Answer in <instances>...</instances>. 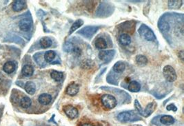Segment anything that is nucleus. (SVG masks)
Wrapping results in <instances>:
<instances>
[{
  "instance_id": "1",
  "label": "nucleus",
  "mask_w": 184,
  "mask_h": 126,
  "mask_svg": "<svg viewBox=\"0 0 184 126\" xmlns=\"http://www.w3.org/2000/svg\"><path fill=\"white\" fill-rule=\"evenodd\" d=\"M139 31L140 36L145 40H147V41H155L156 39V37L155 36V33H154V32L151 30L148 26L145 25V24H142V26H140V28H139V31Z\"/></svg>"
},
{
  "instance_id": "2",
  "label": "nucleus",
  "mask_w": 184,
  "mask_h": 126,
  "mask_svg": "<svg viewBox=\"0 0 184 126\" xmlns=\"http://www.w3.org/2000/svg\"><path fill=\"white\" fill-rule=\"evenodd\" d=\"M117 119L121 122L126 123V122H133L136 121L141 120V118L138 117L136 114L132 111H125L120 112L118 114Z\"/></svg>"
},
{
  "instance_id": "3",
  "label": "nucleus",
  "mask_w": 184,
  "mask_h": 126,
  "mask_svg": "<svg viewBox=\"0 0 184 126\" xmlns=\"http://www.w3.org/2000/svg\"><path fill=\"white\" fill-rule=\"evenodd\" d=\"M101 103L105 108L111 110L115 108L117 101L114 96L111 95H104L101 96Z\"/></svg>"
},
{
  "instance_id": "4",
  "label": "nucleus",
  "mask_w": 184,
  "mask_h": 126,
  "mask_svg": "<svg viewBox=\"0 0 184 126\" xmlns=\"http://www.w3.org/2000/svg\"><path fill=\"white\" fill-rule=\"evenodd\" d=\"M163 74L167 81L173 82L177 79V74L175 70L171 66H166L163 69Z\"/></svg>"
},
{
  "instance_id": "5",
  "label": "nucleus",
  "mask_w": 184,
  "mask_h": 126,
  "mask_svg": "<svg viewBox=\"0 0 184 126\" xmlns=\"http://www.w3.org/2000/svg\"><path fill=\"white\" fill-rule=\"evenodd\" d=\"M99 27L98 26H86L85 28L81 29L80 31H78V33L82 34V36L86 37V38H90L95 34L97 31L99 30Z\"/></svg>"
},
{
  "instance_id": "6",
  "label": "nucleus",
  "mask_w": 184,
  "mask_h": 126,
  "mask_svg": "<svg viewBox=\"0 0 184 126\" xmlns=\"http://www.w3.org/2000/svg\"><path fill=\"white\" fill-rule=\"evenodd\" d=\"M115 54V50H102L99 53V58L104 63H108L111 61Z\"/></svg>"
},
{
  "instance_id": "7",
  "label": "nucleus",
  "mask_w": 184,
  "mask_h": 126,
  "mask_svg": "<svg viewBox=\"0 0 184 126\" xmlns=\"http://www.w3.org/2000/svg\"><path fill=\"white\" fill-rule=\"evenodd\" d=\"M63 110L64 113L66 114V116L71 119H75V118L77 117L78 114H79L78 110L75 108V107L71 105L64 106L63 108Z\"/></svg>"
},
{
  "instance_id": "8",
  "label": "nucleus",
  "mask_w": 184,
  "mask_h": 126,
  "mask_svg": "<svg viewBox=\"0 0 184 126\" xmlns=\"http://www.w3.org/2000/svg\"><path fill=\"white\" fill-rule=\"evenodd\" d=\"M79 84L72 83L68 86L67 87L66 90V93L70 96H75L79 92Z\"/></svg>"
},
{
  "instance_id": "9",
  "label": "nucleus",
  "mask_w": 184,
  "mask_h": 126,
  "mask_svg": "<svg viewBox=\"0 0 184 126\" xmlns=\"http://www.w3.org/2000/svg\"><path fill=\"white\" fill-rule=\"evenodd\" d=\"M19 26H20V29L22 31L28 32L32 28V22L28 19H24V20L20 21Z\"/></svg>"
},
{
  "instance_id": "10",
  "label": "nucleus",
  "mask_w": 184,
  "mask_h": 126,
  "mask_svg": "<svg viewBox=\"0 0 184 126\" xmlns=\"http://www.w3.org/2000/svg\"><path fill=\"white\" fill-rule=\"evenodd\" d=\"M156 107V103L155 102H152L148 104V106H146V108L145 110H142V116L144 117H149L150 115L153 113L154 110H155Z\"/></svg>"
},
{
  "instance_id": "11",
  "label": "nucleus",
  "mask_w": 184,
  "mask_h": 126,
  "mask_svg": "<svg viewBox=\"0 0 184 126\" xmlns=\"http://www.w3.org/2000/svg\"><path fill=\"white\" fill-rule=\"evenodd\" d=\"M38 101L42 105L46 106L51 102V101H52V96H51V95H50L49 94H42V95H39V96Z\"/></svg>"
},
{
  "instance_id": "12",
  "label": "nucleus",
  "mask_w": 184,
  "mask_h": 126,
  "mask_svg": "<svg viewBox=\"0 0 184 126\" xmlns=\"http://www.w3.org/2000/svg\"><path fill=\"white\" fill-rule=\"evenodd\" d=\"M26 6V3L25 1H15L13 4V9L15 12H20L25 9Z\"/></svg>"
},
{
  "instance_id": "13",
  "label": "nucleus",
  "mask_w": 184,
  "mask_h": 126,
  "mask_svg": "<svg viewBox=\"0 0 184 126\" xmlns=\"http://www.w3.org/2000/svg\"><path fill=\"white\" fill-rule=\"evenodd\" d=\"M119 41H120L121 45H124V46L129 45L131 43V37L128 34H121L120 37H119Z\"/></svg>"
},
{
  "instance_id": "14",
  "label": "nucleus",
  "mask_w": 184,
  "mask_h": 126,
  "mask_svg": "<svg viewBox=\"0 0 184 126\" xmlns=\"http://www.w3.org/2000/svg\"><path fill=\"white\" fill-rule=\"evenodd\" d=\"M158 26L159 29H160L161 32L165 33V32H167L170 30V25L166 19L164 17H161L159 21Z\"/></svg>"
},
{
  "instance_id": "15",
  "label": "nucleus",
  "mask_w": 184,
  "mask_h": 126,
  "mask_svg": "<svg viewBox=\"0 0 184 126\" xmlns=\"http://www.w3.org/2000/svg\"><path fill=\"white\" fill-rule=\"evenodd\" d=\"M160 121L165 125H170L175 123V119L170 115H163L160 118Z\"/></svg>"
},
{
  "instance_id": "16",
  "label": "nucleus",
  "mask_w": 184,
  "mask_h": 126,
  "mask_svg": "<svg viewBox=\"0 0 184 126\" xmlns=\"http://www.w3.org/2000/svg\"><path fill=\"white\" fill-rule=\"evenodd\" d=\"M16 65L13 61H8L4 65L3 70L4 71L8 74H10L15 70Z\"/></svg>"
},
{
  "instance_id": "17",
  "label": "nucleus",
  "mask_w": 184,
  "mask_h": 126,
  "mask_svg": "<svg viewBox=\"0 0 184 126\" xmlns=\"http://www.w3.org/2000/svg\"><path fill=\"white\" fill-rule=\"evenodd\" d=\"M25 90L29 95H34L35 93V91H36V85L32 81L26 82L25 85Z\"/></svg>"
},
{
  "instance_id": "18",
  "label": "nucleus",
  "mask_w": 184,
  "mask_h": 126,
  "mask_svg": "<svg viewBox=\"0 0 184 126\" xmlns=\"http://www.w3.org/2000/svg\"><path fill=\"white\" fill-rule=\"evenodd\" d=\"M50 77L54 81L57 82L61 81L64 78V73L62 72H59L57 70H53L50 73Z\"/></svg>"
},
{
  "instance_id": "19",
  "label": "nucleus",
  "mask_w": 184,
  "mask_h": 126,
  "mask_svg": "<svg viewBox=\"0 0 184 126\" xmlns=\"http://www.w3.org/2000/svg\"><path fill=\"white\" fill-rule=\"evenodd\" d=\"M128 90L132 92H137L141 90V85L136 81H132L128 84Z\"/></svg>"
},
{
  "instance_id": "20",
  "label": "nucleus",
  "mask_w": 184,
  "mask_h": 126,
  "mask_svg": "<svg viewBox=\"0 0 184 126\" xmlns=\"http://www.w3.org/2000/svg\"><path fill=\"white\" fill-rule=\"evenodd\" d=\"M34 72V69L33 67L31 65H28V64H27V65H25L22 68V74L24 75L25 77H31L32 74H33Z\"/></svg>"
},
{
  "instance_id": "21",
  "label": "nucleus",
  "mask_w": 184,
  "mask_h": 126,
  "mask_svg": "<svg viewBox=\"0 0 184 126\" xmlns=\"http://www.w3.org/2000/svg\"><path fill=\"white\" fill-rule=\"evenodd\" d=\"M125 69L126 65L122 61H117L113 66V70L117 73H121L125 70Z\"/></svg>"
},
{
  "instance_id": "22",
  "label": "nucleus",
  "mask_w": 184,
  "mask_h": 126,
  "mask_svg": "<svg viewBox=\"0 0 184 126\" xmlns=\"http://www.w3.org/2000/svg\"><path fill=\"white\" fill-rule=\"evenodd\" d=\"M40 45H41V47L42 48H48L51 46V45H52L53 42L52 40L50 39V38L48 37H42V38L40 39Z\"/></svg>"
},
{
  "instance_id": "23",
  "label": "nucleus",
  "mask_w": 184,
  "mask_h": 126,
  "mask_svg": "<svg viewBox=\"0 0 184 126\" xmlns=\"http://www.w3.org/2000/svg\"><path fill=\"white\" fill-rule=\"evenodd\" d=\"M95 46L100 50L105 49L107 48L106 41L102 37H99L95 41Z\"/></svg>"
},
{
  "instance_id": "24",
  "label": "nucleus",
  "mask_w": 184,
  "mask_h": 126,
  "mask_svg": "<svg viewBox=\"0 0 184 126\" xmlns=\"http://www.w3.org/2000/svg\"><path fill=\"white\" fill-rule=\"evenodd\" d=\"M83 24V21L82 20H77L76 21H75L74 23L72 24L71 27H70L68 35L70 34H71L72 33H74V32L77 30V29L79 28L81 26H82Z\"/></svg>"
},
{
  "instance_id": "25",
  "label": "nucleus",
  "mask_w": 184,
  "mask_h": 126,
  "mask_svg": "<svg viewBox=\"0 0 184 126\" xmlns=\"http://www.w3.org/2000/svg\"><path fill=\"white\" fill-rule=\"evenodd\" d=\"M32 104V101L28 96H24L20 101V106L23 108H28Z\"/></svg>"
},
{
  "instance_id": "26",
  "label": "nucleus",
  "mask_w": 184,
  "mask_h": 126,
  "mask_svg": "<svg viewBox=\"0 0 184 126\" xmlns=\"http://www.w3.org/2000/svg\"><path fill=\"white\" fill-rule=\"evenodd\" d=\"M56 57V53L53 50H48L44 55V59L48 63L52 62V61L55 59Z\"/></svg>"
},
{
  "instance_id": "27",
  "label": "nucleus",
  "mask_w": 184,
  "mask_h": 126,
  "mask_svg": "<svg viewBox=\"0 0 184 126\" xmlns=\"http://www.w3.org/2000/svg\"><path fill=\"white\" fill-rule=\"evenodd\" d=\"M136 62L139 66H143L148 63V60L145 56L142 55H139L136 57Z\"/></svg>"
},
{
  "instance_id": "28",
  "label": "nucleus",
  "mask_w": 184,
  "mask_h": 126,
  "mask_svg": "<svg viewBox=\"0 0 184 126\" xmlns=\"http://www.w3.org/2000/svg\"><path fill=\"white\" fill-rule=\"evenodd\" d=\"M76 46H75V45H73L72 43L70 41H66L65 43L63 48L65 52H73Z\"/></svg>"
},
{
  "instance_id": "29",
  "label": "nucleus",
  "mask_w": 184,
  "mask_h": 126,
  "mask_svg": "<svg viewBox=\"0 0 184 126\" xmlns=\"http://www.w3.org/2000/svg\"><path fill=\"white\" fill-rule=\"evenodd\" d=\"M182 5V1H168L170 9H179Z\"/></svg>"
},
{
  "instance_id": "30",
  "label": "nucleus",
  "mask_w": 184,
  "mask_h": 126,
  "mask_svg": "<svg viewBox=\"0 0 184 126\" xmlns=\"http://www.w3.org/2000/svg\"><path fill=\"white\" fill-rule=\"evenodd\" d=\"M166 109H167V110H169V111L171 110L173 112H176L177 110V107H176L175 106V104H173V103H171V104H170V105L167 106L166 107Z\"/></svg>"
},
{
  "instance_id": "31",
  "label": "nucleus",
  "mask_w": 184,
  "mask_h": 126,
  "mask_svg": "<svg viewBox=\"0 0 184 126\" xmlns=\"http://www.w3.org/2000/svg\"><path fill=\"white\" fill-rule=\"evenodd\" d=\"M178 57H179L181 61H183V50H181V51L178 52Z\"/></svg>"
},
{
  "instance_id": "32",
  "label": "nucleus",
  "mask_w": 184,
  "mask_h": 126,
  "mask_svg": "<svg viewBox=\"0 0 184 126\" xmlns=\"http://www.w3.org/2000/svg\"><path fill=\"white\" fill-rule=\"evenodd\" d=\"M81 126H93V125L91 124V123H83Z\"/></svg>"
}]
</instances>
